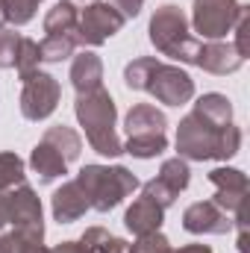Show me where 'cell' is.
<instances>
[{"label":"cell","instance_id":"1","mask_svg":"<svg viewBox=\"0 0 250 253\" xmlns=\"http://www.w3.org/2000/svg\"><path fill=\"white\" fill-rule=\"evenodd\" d=\"M174 144H177V156L186 162H209V159L227 162L242 150V129L236 124L218 129V126L206 124L200 115L188 112L177 124Z\"/></svg>","mask_w":250,"mask_h":253},{"label":"cell","instance_id":"2","mask_svg":"<svg viewBox=\"0 0 250 253\" xmlns=\"http://www.w3.org/2000/svg\"><path fill=\"white\" fill-rule=\"evenodd\" d=\"M74 115H77L80 126L85 129V138H88L94 153H100L106 159H115L124 153V141L118 138V129H115L118 126V106L103 85L94 91L77 94Z\"/></svg>","mask_w":250,"mask_h":253},{"label":"cell","instance_id":"3","mask_svg":"<svg viewBox=\"0 0 250 253\" xmlns=\"http://www.w3.org/2000/svg\"><path fill=\"white\" fill-rule=\"evenodd\" d=\"M77 186L85 194L88 209H94V212H112L141 183L124 165H83L80 174H77Z\"/></svg>","mask_w":250,"mask_h":253},{"label":"cell","instance_id":"4","mask_svg":"<svg viewBox=\"0 0 250 253\" xmlns=\"http://www.w3.org/2000/svg\"><path fill=\"white\" fill-rule=\"evenodd\" d=\"M147 39L156 47V53L177 59L183 65H194V53H197V39L191 36V24H188L186 12L177 3H162L147 24Z\"/></svg>","mask_w":250,"mask_h":253},{"label":"cell","instance_id":"5","mask_svg":"<svg viewBox=\"0 0 250 253\" xmlns=\"http://www.w3.org/2000/svg\"><path fill=\"white\" fill-rule=\"evenodd\" d=\"M124 153L135 159H156L168 150V118L150 103H135L124 118Z\"/></svg>","mask_w":250,"mask_h":253},{"label":"cell","instance_id":"6","mask_svg":"<svg viewBox=\"0 0 250 253\" xmlns=\"http://www.w3.org/2000/svg\"><path fill=\"white\" fill-rule=\"evenodd\" d=\"M245 12L248 6L239 0H194L188 24L203 42H221L227 33H233Z\"/></svg>","mask_w":250,"mask_h":253},{"label":"cell","instance_id":"7","mask_svg":"<svg viewBox=\"0 0 250 253\" xmlns=\"http://www.w3.org/2000/svg\"><path fill=\"white\" fill-rule=\"evenodd\" d=\"M126 18L109 3V0H94L80 12L77 21V42L83 47H100L106 44L112 36H118L124 30Z\"/></svg>","mask_w":250,"mask_h":253},{"label":"cell","instance_id":"8","mask_svg":"<svg viewBox=\"0 0 250 253\" xmlns=\"http://www.w3.org/2000/svg\"><path fill=\"white\" fill-rule=\"evenodd\" d=\"M59 97H62V85L53 74L47 71H36L30 80H24V88H21V115L27 121H44L56 112L59 106Z\"/></svg>","mask_w":250,"mask_h":253},{"label":"cell","instance_id":"9","mask_svg":"<svg viewBox=\"0 0 250 253\" xmlns=\"http://www.w3.org/2000/svg\"><path fill=\"white\" fill-rule=\"evenodd\" d=\"M144 91L153 94L165 106H183L194 97V80L180 65L156 62L150 77H147V83H144Z\"/></svg>","mask_w":250,"mask_h":253},{"label":"cell","instance_id":"10","mask_svg":"<svg viewBox=\"0 0 250 253\" xmlns=\"http://www.w3.org/2000/svg\"><path fill=\"white\" fill-rule=\"evenodd\" d=\"M6 200H9V227L15 233L44 239V209H42V197L36 194V189L21 183L6 191Z\"/></svg>","mask_w":250,"mask_h":253},{"label":"cell","instance_id":"11","mask_svg":"<svg viewBox=\"0 0 250 253\" xmlns=\"http://www.w3.org/2000/svg\"><path fill=\"white\" fill-rule=\"evenodd\" d=\"M188 183H191V168H188V162L180 159V156H171V159L162 162L159 174H156L153 180H147L144 186H138V189H141L144 197H150V200H156L162 209H168V206L177 203L180 191L188 189Z\"/></svg>","mask_w":250,"mask_h":253},{"label":"cell","instance_id":"12","mask_svg":"<svg viewBox=\"0 0 250 253\" xmlns=\"http://www.w3.org/2000/svg\"><path fill=\"white\" fill-rule=\"evenodd\" d=\"M183 230L191 236H227L236 230V218L215 200H197L183 212Z\"/></svg>","mask_w":250,"mask_h":253},{"label":"cell","instance_id":"13","mask_svg":"<svg viewBox=\"0 0 250 253\" xmlns=\"http://www.w3.org/2000/svg\"><path fill=\"white\" fill-rule=\"evenodd\" d=\"M209 183L215 186V197L212 200L224 212H230L236 218L245 209V197H248V174L245 171L221 165V168H212L209 171Z\"/></svg>","mask_w":250,"mask_h":253},{"label":"cell","instance_id":"14","mask_svg":"<svg viewBox=\"0 0 250 253\" xmlns=\"http://www.w3.org/2000/svg\"><path fill=\"white\" fill-rule=\"evenodd\" d=\"M194 65L206 74L227 77V74H236L245 65V59L236 53V47L230 42H200L197 53H194Z\"/></svg>","mask_w":250,"mask_h":253},{"label":"cell","instance_id":"15","mask_svg":"<svg viewBox=\"0 0 250 253\" xmlns=\"http://www.w3.org/2000/svg\"><path fill=\"white\" fill-rule=\"evenodd\" d=\"M162 224H165V209L156 203V200H150V197H135L132 200V206L124 212V227L138 239V236H150V233H159L162 230Z\"/></svg>","mask_w":250,"mask_h":253},{"label":"cell","instance_id":"16","mask_svg":"<svg viewBox=\"0 0 250 253\" xmlns=\"http://www.w3.org/2000/svg\"><path fill=\"white\" fill-rule=\"evenodd\" d=\"M50 212H53V221H59V224H74L88 212V200H85L83 189L77 186V180H68L53 191Z\"/></svg>","mask_w":250,"mask_h":253},{"label":"cell","instance_id":"17","mask_svg":"<svg viewBox=\"0 0 250 253\" xmlns=\"http://www.w3.org/2000/svg\"><path fill=\"white\" fill-rule=\"evenodd\" d=\"M71 85L77 88V94H85V91H94L103 85V62L97 53L91 50H83V53H74L71 59Z\"/></svg>","mask_w":250,"mask_h":253},{"label":"cell","instance_id":"18","mask_svg":"<svg viewBox=\"0 0 250 253\" xmlns=\"http://www.w3.org/2000/svg\"><path fill=\"white\" fill-rule=\"evenodd\" d=\"M191 112L200 115L206 124L218 126V129H224V126L233 124V103H230V97L221 94V91H206V94H200V97L194 100V109H191Z\"/></svg>","mask_w":250,"mask_h":253},{"label":"cell","instance_id":"19","mask_svg":"<svg viewBox=\"0 0 250 253\" xmlns=\"http://www.w3.org/2000/svg\"><path fill=\"white\" fill-rule=\"evenodd\" d=\"M30 168H33V174L39 177V183H53V180H59V177L68 174V162H65L47 141H39V144L33 147V153H30Z\"/></svg>","mask_w":250,"mask_h":253},{"label":"cell","instance_id":"20","mask_svg":"<svg viewBox=\"0 0 250 253\" xmlns=\"http://www.w3.org/2000/svg\"><path fill=\"white\" fill-rule=\"evenodd\" d=\"M42 141H47L65 162H74V159H80V153H83V138H80V132H77L74 126H65V124L47 126L44 135H42Z\"/></svg>","mask_w":250,"mask_h":253},{"label":"cell","instance_id":"21","mask_svg":"<svg viewBox=\"0 0 250 253\" xmlns=\"http://www.w3.org/2000/svg\"><path fill=\"white\" fill-rule=\"evenodd\" d=\"M77 21H80V9L74 3H68V0H59L44 15V33L47 36H74L77 39Z\"/></svg>","mask_w":250,"mask_h":253},{"label":"cell","instance_id":"22","mask_svg":"<svg viewBox=\"0 0 250 253\" xmlns=\"http://www.w3.org/2000/svg\"><path fill=\"white\" fill-rule=\"evenodd\" d=\"M80 245L85 253H126V242L112 236L109 230L103 227H88L83 236H80Z\"/></svg>","mask_w":250,"mask_h":253},{"label":"cell","instance_id":"23","mask_svg":"<svg viewBox=\"0 0 250 253\" xmlns=\"http://www.w3.org/2000/svg\"><path fill=\"white\" fill-rule=\"evenodd\" d=\"M77 39L74 36H44L39 42V53H42V62H65L74 56L77 50Z\"/></svg>","mask_w":250,"mask_h":253},{"label":"cell","instance_id":"24","mask_svg":"<svg viewBox=\"0 0 250 253\" xmlns=\"http://www.w3.org/2000/svg\"><path fill=\"white\" fill-rule=\"evenodd\" d=\"M27 183V165L18 153L12 150H3L0 153V191H9L15 186Z\"/></svg>","mask_w":250,"mask_h":253},{"label":"cell","instance_id":"25","mask_svg":"<svg viewBox=\"0 0 250 253\" xmlns=\"http://www.w3.org/2000/svg\"><path fill=\"white\" fill-rule=\"evenodd\" d=\"M39 65H42L39 42H36V39H27V36H21V47H18V59H15V71H18L21 83H24V80H30L36 71H42Z\"/></svg>","mask_w":250,"mask_h":253},{"label":"cell","instance_id":"26","mask_svg":"<svg viewBox=\"0 0 250 253\" xmlns=\"http://www.w3.org/2000/svg\"><path fill=\"white\" fill-rule=\"evenodd\" d=\"M159 62L156 56H135L124 65V85L129 91H144V83L153 71V65Z\"/></svg>","mask_w":250,"mask_h":253},{"label":"cell","instance_id":"27","mask_svg":"<svg viewBox=\"0 0 250 253\" xmlns=\"http://www.w3.org/2000/svg\"><path fill=\"white\" fill-rule=\"evenodd\" d=\"M3 3H6V21L15 24V27H24L36 18L39 6L44 0H3Z\"/></svg>","mask_w":250,"mask_h":253},{"label":"cell","instance_id":"28","mask_svg":"<svg viewBox=\"0 0 250 253\" xmlns=\"http://www.w3.org/2000/svg\"><path fill=\"white\" fill-rule=\"evenodd\" d=\"M18 47H21V33L9 30V27H0V68H15L18 59Z\"/></svg>","mask_w":250,"mask_h":253},{"label":"cell","instance_id":"29","mask_svg":"<svg viewBox=\"0 0 250 253\" xmlns=\"http://www.w3.org/2000/svg\"><path fill=\"white\" fill-rule=\"evenodd\" d=\"M171 242L162 233H150V236H138L132 245H126V253H171Z\"/></svg>","mask_w":250,"mask_h":253},{"label":"cell","instance_id":"30","mask_svg":"<svg viewBox=\"0 0 250 253\" xmlns=\"http://www.w3.org/2000/svg\"><path fill=\"white\" fill-rule=\"evenodd\" d=\"M233 30H236V44H233V47H236V53H239L242 59H248V12L239 18V24H236Z\"/></svg>","mask_w":250,"mask_h":253},{"label":"cell","instance_id":"31","mask_svg":"<svg viewBox=\"0 0 250 253\" xmlns=\"http://www.w3.org/2000/svg\"><path fill=\"white\" fill-rule=\"evenodd\" d=\"M124 18H135L138 12H141V6H144V0H109Z\"/></svg>","mask_w":250,"mask_h":253},{"label":"cell","instance_id":"32","mask_svg":"<svg viewBox=\"0 0 250 253\" xmlns=\"http://www.w3.org/2000/svg\"><path fill=\"white\" fill-rule=\"evenodd\" d=\"M47 253H85L80 242H59L56 248H47Z\"/></svg>","mask_w":250,"mask_h":253},{"label":"cell","instance_id":"33","mask_svg":"<svg viewBox=\"0 0 250 253\" xmlns=\"http://www.w3.org/2000/svg\"><path fill=\"white\" fill-rule=\"evenodd\" d=\"M9 227V200H6V191H0V230Z\"/></svg>","mask_w":250,"mask_h":253},{"label":"cell","instance_id":"34","mask_svg":"<svg viewBox=\"0 0 250 253\" xmlns=\"http://www.w3.org/2000/svg\"><path fill=\"white\" fill-rule=\"evenodd\" d=\"M171 253H215L209 245H186V248H180V251H171Z\"/></svg>","mask_w":250,"mask_h":253},{"label":"cell","instance_id":"35","mask_svg":"<svg viewBox=\"0 0 250 253\" xmlns=\"http://www.w3.org/2000/svg\"><path fill=\"white\" fill-rule=\"evenodd\" d=\"M3 24H6V3L0 0V27H3Z\"/></svg>","mask_w":250,"mask_h":253},{"label":"cell","instance_id":"36","mask_svg":"<svg viewBox=\"0 0 250 253\" xmlns=\"http://www.w3.org/2000/svg\"><path fill=\"white\" fill-rule=\"evenodd\" d=\"M68 3H74V6H88V3H94V0H68Z\"/></svg>","mask_w":250,"mask_h":253}]
</instances>
